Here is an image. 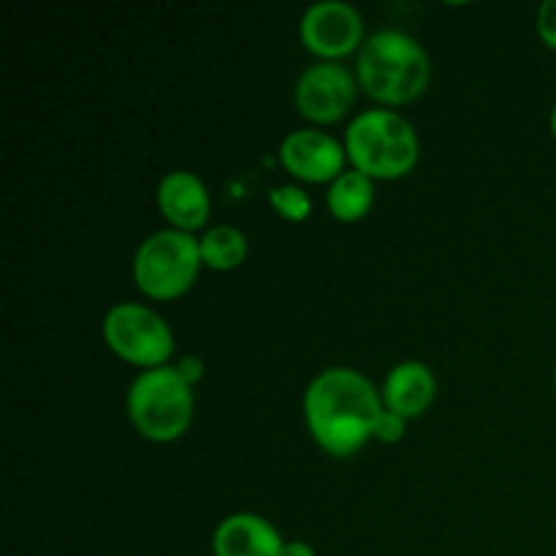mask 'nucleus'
Segmentation results:
<instances>
[{
    "label": "nucleus",
    "mask_w": 556,
    "mask_h": 556,
    "mask_svg": "<svg viewBox=\"0 0 556 556\" xmlns=\"http://www.w3.org/2000/svg\"><path fill=\"white\" fill-rule=\"evenodd\" d=\"M304 424L326 456L351 459L369 440L383 416V394L353 367H326L309 380L302 400Z\"/></svg>",
    "instance_id": "obj_1"
},
{
    "label": "nucleus",
    "mask_w": 556,
    "mask_h": 556,
    "mask_svg": "<svg viewBox=\"0 0 556 556\" xmlns=\"http://www.w3.org/2000/svg\"><path fill=\"white\" fill-rule=\"evenodd\" d=\"M358 87L383 109L418 101L432 81V60L424 43L405 30H375L356 54Z\"/></svg>",
    "instance_id": "obj_2"
},
{
    "label": "nucleus",
    "mask_w": 556,
    "mask_h": 556,
    "mask_svg": "<svg viewBox=\"0 0 556 556\" xmlns=\"http://www.w3.org/2000/svg\"><path fill=\"white\" fill-rule=\"evenodd\" d=\"M348 166L367 174L375 182L402 179L418 166L421 139L405 114L396 109H367L348 123L345 139Z\"/></svg>",
    "instance_id": "obj_3"
},
{
    "label": "nucleus",
    "mask_w": 556,
    "mask_h": 556,
    "mask_svg": "<svg viewBox=\"0 0 556 556\" xmlns=\"http://www.w3.org/2000/svg\"><path fill=\"white\" fill-rule=\"evenodd\" d=\"M125 413L136 432L157 445L185 438L195 416L193 386L179 375L177 364L144 369L125 394Z\"/></svg>",
    "instance_id": "obj_4"
},
{
    "label": "nucleus",
    "mask_w": 556,
    "mask_h": 556,
    "mask_svg": "<svg viewBox=\"0 0 556 556\" xmlns=\"http://www.w3.org/2000/svg\"><path fill=\"white\" fill-rule=\"evenodd\" d=\"M201 269H204V261H201L199 237L168 226L150 233L136 248L134 264H130L136 288L152 302L182 299L195 286Z\"/></svg>",
    "instance_id": "obj_5"
},
{
    "label": "nucleus",
    "mask_w": 556,
    "mask_h": 556,
    "mask_svg": "<svg viewBox=\"0 0 556 556\" xmlns=\"http://www.w3.org/2000/svg\"><path fill=\"white\" fill-rule=\"evenodd\" d=\"M103 345L130 367L157 369L172 364L177 340L157 309L139 302H117L106 309L101 320Z\"/></svg>",
    "instance_id": "obj_6"
},
{
    "label": "nucleus",
    "mask_w": 556,
    "mask_h": 556,
    "mask_svg": "<svg viewBox=\"0 0 556 556\" xmlns=\"http://www.w3.org/2000/svg\"><path fill=\"white\" fill-rule=\"evenodd\" d=\"M356 71L345 63H329V60H315L313 65L299 74L293 85V106L313 128L342 123L351 114L358 96Z\"/></svg>",
    "instance_id": "obj_7"
},
{
    "label": "nucleus",
    "mask_w": 556,
    "mask_h": 556,
    "mask_svg": "<svg viewBox=\"0 0 556 556\" xmlns=\"http://www.w3.org/2000/svg\"><path fill=\"white\" fill-rule=\"evenodd\" d=\"M299 38L315 60L329 63H342L348 54H358L367 41L362 14L345 0H320L307 5L299 20Z\"/></svg>",
    "instance_id": "obj_8"
},
{
    "label": "nucleus",
    "mask_w": 556,
    "mask_h": 556,
    "mask_svg": "<svg viewBox=\"0 0 556 556\" xmlns=\"http://www.w3.org/2000/svg\"><path fill=\"white\" fill-rule=\"evenodd\" d=\"M280 163L299 185H331L348 168V152L326 130L299 128L282 139Z\"/></svg>",
    "instance_id": "obj_9"
},
{
    "label": "nucleus",
    "mask_w": 556,
    "mask_h": 556,
    "mask_svg": "<svg viewBox=\"0 0 556 556\" xmlns=\"http://www.w3.org/2000/svg\"><path fill=\"white\" fill-rule=\"evenodd\" d=\"M157 210L168 228L195 233L210 223L212 195L204 179L190 168H174L157 182Z\"/></svg>",
    "instance_id": "obj_10"
},
{
    "label": "nucleus",
    "mask_w": 556,
    "mask_h": 556,
    "mask_svg": "<svg viewBox=\"0 0 556 556\" xmlns=\"http://www.w3.org/2000/svg\"><path fill=\"white\" fill-rule=\"evenodd\" d=\"M282 546L280 530L250 510L228 514L212 532V556H280Z\"/></svg>",
    "instance_id": "obj_11"
},
{
    "label": "nucleus",
    "mask_w": 556,
    "mask_h": 556,
    "mask_svg": "<svg viewBox=\"0 0 556 556\" xmlns=\"http://www.w3.org/2000/svg\"><path fill=\"white\" fill-rule=\"evenodd\" d=\"M380 394H383L386 410L416 421L424 413H429V407L438 400V378L427 362L405 358L389 369Z\"/></svg>",
    "instance_id": "obj_12"
},
{
    "label": "nucleus",
    "mask_w": 556,
    "mask_h": 556,
    "mask_svg": "<svg viewBox=\"0 0 556 556\" xmlns=\"http://www.w3.org/2000/svg\"><path fill=\"white\" fill-rule=\"evenodd\" d=\"M326 206L340 223H358L375 206V179L348 166L326 190Z\"/></svg>",
    "instance_id": "obj_13"
},
{
    "label": "nucleus",
    "mask_w": 556,
    "mask_h": 556,
    "mask_svg": "<svg viewBox=\"0 0 556 556\" xmlns=\"http://www.w3.org/2000/svg\"><path fill=\"white\" fill-rule=\"evenodd\" d=\"M199 250L201 261H204V269L212 271H233L248 261L250 255V242L248 233L237 226H228V223H217V226L206 228L199 237Z\"/></svg>",
    "instance_id": "obj_14"
},
{
    "label": "nucleus",
    "mask_w": 556,
    "mask_h": 556,
    "mask_svg": "<svg viewBox=\"0 0 556 556\" xmlns=\"http://www.w3.org/2000/svg\"><path fill=\"white\" fill-rule=\"evenodd\" d=\"M269 206L286 223H304L313 215V199H309L307 188L299 182L275 185L269 190Z\"/></svg>",
    "instance_id": "obj_15"
},
{
    "label": "nucleus",
    "mask_w": 556,
    "mask_h": 556,
    "mask_svg": "<svg viewBox=\"0 0 556 556\" xmlns=\"http://www.w3.org/2000/svg\"><path fill=\"white\" fill-rule=\"evenodd\" d=\"M405 432H407V418L396 416V413H391V410H383L378 427H375V443L396 445V443H402Z\"/></svg>",
    "instance_id": "obj_16"
},
{
    "label": "nucleus",
    "mask_w": 556,
    "mask_h": 556,
    "mask_svg": "<svg viewBox=\"0 0 556 556\" xmlns=\"http://www.w3.org/2000/svg\"><path fill=\"white\" fill-rule=\"evenodd\" d=\"M535 27L541 41L556 52V0H543V3L538 5Z\"/></svg>",
    "instance_id": "obj_17"
},
{
    "label": "nucleus",
    "mask_w": 556,
    "mask_h": 556,
    "mask_svg": "<svg viewBox=\"0 0 556 556\" xmlns=\"http://www.w3.org/2000/svg\"><path fill=\"white\" fill-rule=\"evenodd\" d=\"M177 369H179V375H182L185 380H188L190 386H195L199 383V378H201V362L199 358H182V362H177Z\"/></svg>",
    "instance_id": "obj_18"
},
{
    "label": "nucleus",
    "mask_w": 556,
    "mask_h": 556,
    "mask_svg": "<svg viewBox=\"0 0 556 556\" xmlns=\"http://www.w3.org/2000/svg\"><path fill=\"white\" fill-rule=\"evenodd\" d=\"M280 556H318L307 541H286Z\"/></svg>",
    "instance_id": "obj_19"
},
{
    "label": "nucleus",
    "mask_w": 556,
    "mask_h": 556,
    "mask_svg": "<svg viewBox=\"0 0 556 556\" xmlns=\"http://www.w3.org/2000/svg\"><path fill=\"white\" fill-rule=\"evenodd\" d=\"M552 134L556 136V106H554V112H552Z\"/></svg>",
    "instance_id": "obj_20"
},
{
    "label": "nucleus",
    "mask_w": 556,
    "mask_h": 556,
    "mask_svg": "<svg viewBox=\"0 0 556 556\" xmlns=\"http://www.w3.org/2000/svg\"><path fill=\"white\" fill-rule=\"evenodd\" d=\"M554 394H556V367H554Z\"/></svg>",
    "instance_id": "obj_21"
}]
</instances>
